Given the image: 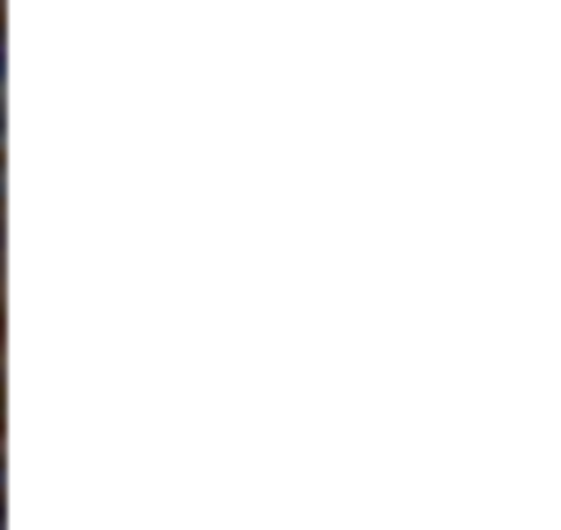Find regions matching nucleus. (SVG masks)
<instances>
[{
  "label": "nucleus",
  "mask_w": 561,
  "mask_h": 530,
  "mask_svg": "<svg viewBox=\"0 0 561 530\" xmlns=\"http://www.w3.org/2000/svg\"><path fill=\"white\" fill-rule=\"evenodd\" d=\"M0 454H8V387H0Z\"/></svg>",
  "instance_id": "f257e3e1"
},
{
  "label": "nucleus",
  "mask_w": 561,
  "mask_h": 530,
  "mask_svg": "<svg viewBox=\"0 0 561 530\" xmlns=\"http://www.w3.org/2000/svg\"><path fill=\"white\" fill-rule=\"evenodd\" d=\"M0 530H8V485H0Z\"/></svg>",
  "instance_id": "f03ea898"
},
{
  "label": "nucleus",
  "mask_w": 561,
  "mask_h": 530,
  "mask_svg": "<svg viewBox=\"0 0 561 530\" xmlns=\"http://www.w3.org/2000/svg\"><path fill=\"white\" fill-rule=\"evenodd\" d=\"M0 356H8V311H0Z\"/></svg>",
  "instance_id": "7ed1b4c3"
},
{
  "label": "nucleus",
  "mask_w": 561,
  "mask_h": 530,
  "mask_svg": "<svg viewBox=\"0 0 561 530\" xmlns=\"http://www.w3.org/2000/svg\"><path fill=\"white\" fill-rule=\"evenodd\" d=\"M0 485H8V454H0Z\"/></svg>",
  "instance_id": "20e7f679"
},
{
  "label": "nucleus",
  "mask_w": 561,
  "mask_h": 530,
  "mask_svg": "<svg viewBox=\"0 0 561 530\" xmlns=\"http://www.w3.org/2000/svg\"><path fill=\"white\" fill-rule=\"evenodd\" d=\"M0 182H8V160H0Z\"/></svg>",
  "instance_id": "39448f33"
}]
</instances>
